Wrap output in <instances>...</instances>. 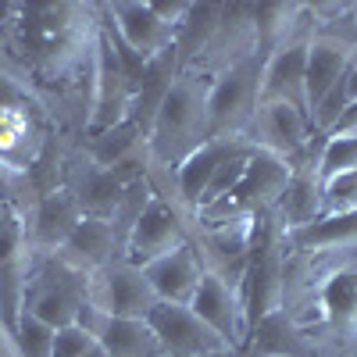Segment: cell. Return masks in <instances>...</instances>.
<instances>
[{"label": "cell", "mask_w": 357, "mask_h": 357, "mask_svg": "<svg viewBox=\"0 0 357 357\" xmlns=\"http://www.w3.org/2000/svg\"><path fill=\"white\" fill-rule=\"evenodd\" d=\"M279 311L314 357H357V240L286 250Z\"/></svg>", "instance_id": "6da1fadb"}, {"label": "cell", "mask_w": 357, "mask_h": 357, "mask_svg": "<svg viewBox=\"0 0 357 357\" xmlns=\"http://www.w3.org/2000/svg\"><path fill=\"white\" fill-rule=\"evenodd\" d=\"M207 79L197 72L178 68L168 93L146 132V165L151 172H175L186 165L200 146L211 139V122H207Z\"/></svg>", "instance_id": "7a4b0ae2"}, {"label": "cell", "mask_w": 357, "mask_h": 357, "mask_svg": "<svg viewBox=\"0 0 357 357\" xmlns=\"http://www.w3.org/2000/svg\"><path fill=\"white\" fill-rule=\"evenodd\" d=\"M261 50L232 61L207 86V122L211 139H250V126L261 107Z\"/></svg>", "instance_id": "3957f363"}, {"label": "cell", "mask_w": 357, "mask_h": 357, "mask_svg": "<svg viewBox=\"0 0 357 357\" xmlns=\"http://www.w3.org/2000/svg\"><path fill=\"white\" fill-rule=\"evenodd\" d=\"M100 15V11H97ZM136 65L126 57L111 36V29L100 22L97 54H93V89H89V118H86V136L107 132L132 118V97H136Z\"/></svg>", "instance_id": "277c9868"}, {"label": "cell", "mask_w": 357, "mask_h": 357, "mask_svg": "<svg viewBox=\"0 0 357 357\" xmlns=\"http://www.w3.org/2000/svg\"><path fill=\"white\" fill-rule=\"evenodd\" d=\"M89 304V275L68 268L61 257H40L33 254L29 264V282H25V304L22 311L40 318L50 329L75 325L82 307Z\"/></svg>", "instance_id": "5b68a950"}, {"label": "cell", "mask_w": 357, "mask_h": 357, "mask_svg": "<svg viewBox=\"0 0 357 357\" xmlns=\"http://www.w3.org/2000/svg\"><path fill=\"white\" fill-rule=\"evenodd\" d=\"M50 146V126L43 111L22 89L0 79V161L11 172L29 175Z\"/></svg>", "instance_id": "8992f818"}, {"label": "cell", "mask_w": 357, "mask_h": 357, "mask_svg": "<svg viewBox=\"0 0 357 357\" xmlns=\"http://www.w3.org/2000/svg\"><path fill=\"white\" fill-rule=\"evenodd\" d=\"M97 11L136 68L158 61L175 47V29L154 11L151 0H107L97 4Z\"/></svg>", "instance_id": "52a82bcc"}, {"label": "cell", "mask_w": 357, "mask_h": 357, "mask_svg": "<svg viewBox=\"0 0 357 357\" xmlns=\"http://www.w3.org/2000/svg\"><path fill=\"white\" fill-rule=\"evenodd\" d=\"M190 222H193V215L186 211V207H178L175 200H165L161 193H154L151 200H146L139 222L129 232L126 257L139 268L165 257L168 250L190 243Z\"/></svg>", "instance_id": "ba28073f"}, {"label": "cell", "mask_w": 357, "mask_h": 357, "mask_svg": "<svg viewBox=\"0 0 357 357\" xmlns=\"http://www.w3.org/2000/svg\"><path fill=\"white\" fill-rule=\"evenodd\" d=\"M89 304L111 318H146L158 296L139 264H132L129 257H114L97 275H89Z\"/></svg>", "instance_id": "9c48e42d"}, {"label": "cell", "mask_w": 357, "mask_h": 357, "mask_svg": "<svg viewBox=\"0 0 357 357\" xmlns=\"http://www.w3.org/2000/svg\"><path fill=\"white\" fill-rule=\"evenodd\" d=\"M257 4H222V18L215 25L207 47L186 65V72H197L200 79L211 82L222 68L257 50Z\"/></svg>", "instance_id": "30bf717a"}, {"label": "cell", "mask_w": 357, "mask_h": 357, "mask_svg": "<svg viewBox=\"0 0 357 357\" xmlns=\"http://www.w3.org/2000/svg\"><path fill=\"white\" fill-rule=\"evenodd\" d=\"M61 186L75 197L82 218H104V222H111L114 211H118V204H122V197H126V183L114 172L100 168L93 158L82 151V143L68 146Z\"/></svg>", "instance_id": "8fae6325"}, {"label": "cell", "mask_w": 357, "mask_h": 357, "mask_svg": "<svg viewBox=\"0 0 357 357\" xmlns=\"http://www.w3.org/2000/svg\"><path fill=\"white\" fill-rule=\"evenodd\" d=\"M321 146H325V136L314 132L304 158L289 165V183L272 211V218L286 232H296L321 218Z\"/></svg>", "instance_id": "7c38bea8"}, {"label": "cell", "mask_w": 357, "mask_h": 357, "mask_svg": "<svg viewBox=\"0 0 357 357\" xmlns=\"http://www.w3.org/2000/svg\"><path fill=\"white\" fill-rule=\"evenodd\" d=\"M193 314L211 329L229 350H243L250 340V321H247V304L243 293L229 286L225 279H218L215 272H204L193 301H190Z\"/></svg>", "instance_id": "4fadbf2b"}, {"label": "cell", "mask_w": 357, "mask_h": 357, "mask_svg": "<svg viewBox=\"0 0 357 357\" xmlns=\"http://www.w3.org/2000/svg\"><path fill=\"white\" fill-rule=\"evenodd\" d=\"M146 321H151L165 357H222V354H229V347L193 314L190 304H161L158 301L154 311L146 314Z\"/></svg>", "instance_id": "5bb4252c"}, {"label": "cell", "mask_w": 357, "mask_h": 357, "mask_svg": "<svg viewBox=\"0 0 357 357\" xmlns=\"http://www.w3.org/2000/svg\"><path fill=\"white\" fill-rule=\"evenodd\" d=\"M311 122L301 107L293 104H261L250 126V146L264 154H275L279 161L293 165L301 161L311 146Z\"/></svg>", "instance_id": "9a60e30c"}, {"label": "cell", "mask_w": 357, "mask_h": 357, "mask_svg": "<svg viewBox=\"0 0 357 357\" xmlns=\"http://www.w3.org/2000/svg\"><path fill=\"white\" fill-rule=\"evenodd\" d=\"M79 222H82V211H79L75 197H72L65 186L40 193L36 204L29 207V215H25V240H29V250L40 254V257L57 254V250L68 243V236L75 232Z\"/></svg>", "instance_id": "2e32d148"}, {"label": "cell", "mask_w": 357, "mask_h": 357, "mask_svg": "<svg viewBox=\"0 0 357 357\" xmlns=\"http://www.w3.org/2000/svg\"><path fill=\"white\" fill-rule=\"evenodd\" d=\"M314 33L289 36L272 54H264L261 65V104H293L307 114L304 104V68H307V43Z\"/></svg>", "instance_id": "e0dca14e"}, {"label": "cell", "mask_w": 357, "mask_h": 357, "mask_svg": "<svg viewBox=\"0 0 357 357\" xmlns=\"http://www.w3.org/2000/svg\"><path fill=\"white\" fill-rule=\"evenodd\" d=\"M286 183H289V165L279 161L275 154L254 151L247 158V168L240 175V183H236L232 193H225V197H229V204L240 215L261 218V215H272L275 211V204H279Z\"/></svg>", "instance_id": "ac0fdd59"}, {"label": "cell", "mask_w": 357, "mask_h": 357, "mask_svg": "<svg viewBox=\"0 0 357 357\" xmlns=\"http://www.w3.org/2000/svg\"><path fill=\"white\" fill-rule=\"evenodd\" d=\"M143 275L161 304H190L204 279V264H200L193 243H183V247L168 250L165 257L143 264Z\"/></svg>", "instance_id": "d6986e66"}, {"label": "cell", "mask_w": 357, "mask_h": 357, "mask_svg": "<svg viewBox=\"0 0 357 357\" xmlns=\"http://www.w3.org/2000/svg\"><path fill=\"white\" fill-rule=\"evenodd\" d=\"M54 257H61L68 268L82 275H97L100 268H107L114 257H126L122 240L114 236V225L104 218H82L75 232L68 236V243L57 250Z\"/></svg>", "instance_id": "ffe728a7"}, {"label": "cell", "mask_w": 357, "mask_h": 357, "mask_svg": "<svg viewBox=\"0 0 357 357\" xmlns=\"http://www.w3.org/2000/svg\"><path fill=\"white\" fill-rule=\"evenodd\" d=\"M97 343L107 357H165L161 343L146 318H104L97 329Z\"/></svg>", "instance_id": "44dd1931"}, {"label": "cell", "mask_w": 357, "mask_h": 357, "mask_svg": "<svg viewBox=\"0 0 357 357\" xmlns=\"http://www.w3.org/2000/svg\"><path fill=\"white\" fill-rule=\"evenodd\" d=\"M247 347L254 357H314L301 329L282 314V311H268L250 325V340Z\"/></svg>", "instance_id": "7402d4cb"}, {"label": "cell", "mask_w": 357, "mask_h": 357, "mask_svg": "<svg viewBox=\"0 0 357 357\" xmlns=\"http://www.w3.org/2000/svg\"><path fill=\"white\" fill-rule=\"evenodd\" d=\"M82 151L93 158L100 168L114 172L129 161H143L146 158V136L139 132L136 122H122L107 132H97V136H86L82 139Z\"/></svg>", "instance_id": "603a6c76"}, {"label": "cell", "mask_w": 357, "mask_h": 357, "mask_svg": "<svg viewBox=\"0 0 357 357\" xmlns=\"http://www.w3.org/2000/svg\"><path fill=\"white\" fill-rule=\"evenodd\" d=\"M357 240V211L336 215V218H318L296 232H286V250H307L325 243H354Z\"/></svg>", "instance_id": "cb8c5ba5"}, {"label": "cell", "mask_w": 357, "mask_h": 357, "mask_svg": "<svg viewBox=\"0 0 357 357\" xmlns=\"http://www.w3.org/2000/svg\"><path fill=\"white\" fill-rule=\"evenodd\" d=\"M54 333L57 329H50V325H43L40 318L22 311L15 333H11L18 357H54Z\"/></svg>", "instance_id": "d4e9b609"}, {"label": "cell", "mask_w": 357, "mask_h": 357, "mask_svg": "<svg viewBox=\"0 0 357 357\" xmlns=\"http://www.w3.org/2000/svg\"><path fill=\"white\" fill-rule=\"evenodd\" d=\"M357 211V172H343L321 183V218Z\"/></svg>", "instance_id": "484cf974"}, {"label": "cell", "mask_w": 357, "mask_h": 357, "mask_svg": "<svg viewBox=\"0 0 357 357\" xmlns=\"http://www.w3.org/2000/svg\"><path fill=\"white\" fill-rule=\"evenodd\" d=\"M36 197H40V190L33 183V175L11 172L4 161H0V204H11L22 215H29V207L36 204Z\"/></svg>", "instance_id": "4316f807"}, {"label": "cell", "mask_w": 357, "mask_h": 357, "mask_svg": "<svg viewBox=\"0 0 357 357\" xmlns=\"http://www.w3.org/2000/svg\"><path fill=\"white\" fill-rule=\"evenodd\" d=\"M343 172H357V136L354 139H325L321 146V183Z\"/></svg>", "instance_id": "83f0119b"}, {"label": "cell", "mask_w": 357, "mask_h": 357, "mask_svg": "<svg viewBox=\"0 0 357 357\" xmlns=\"http://www.w3.org/2000/svg\"><path fill=\"white\" fill-rule=\"evenodd\" d=\"M93 347H97V340L82 325H65V329L54 333V357H86Z\"/></svg>", "instance_id": "f1b7e54d"}, {"label": "cell", "mask_w": 357, "mask_h": 357, "mask_svg": "<svg viewBox=\"0 0 357 357\" xmlns=\"http://www.w3.org/2000/svg\"><path fill=\"white\" fill-rule=\"evenodd\" d=\"M354 136H357V100L340 114V122L333 126V132L325 136V139H354Z\"/></svg>", "instance_id": "f546056e"}, {"label": "cell", "mask_w": 357, "mask_h": 357, "mask_svg": "<svg viewBox=\"0 0 357 357\" xmlns=\"http://www.w3.org/2000/svg\"><path fill=\"white\" fill-rule=\"evenodd\" d=\"M343 82H347V93H350V104H354V100H357V57L350 61V68H347Z\"/></svg>", "instance_id": "4dcf8cb0"}, {"label": "cell", "mask_w": 357, "mask_h": 357, "mask_svg": "<svg viewBox=\"0 0 357 357\" xmlns=\"http://www.w3.org/2000/svg\"><path fill=\"white\" fill-rule=\"evenodd\" d=\"M86 357H107V350H104V347H100V343H97V347H93V350H89V354H86Z\"/></svg>", "instance_id": "1f68e13d"}, {"label": "cell", "mask_w": 357, "mask_h": 357, "mask_svg": "<svg viewBox=\"0 0 357 357\" xmlns=\"http://www.w3.org/2000/svg\"><path fill=\"white\" fill-rule=\"evenodd\" d=\"M354 29H357V4H354Z\"/></svg>", "instance_id": "d6a6232c"}]
</instances>
